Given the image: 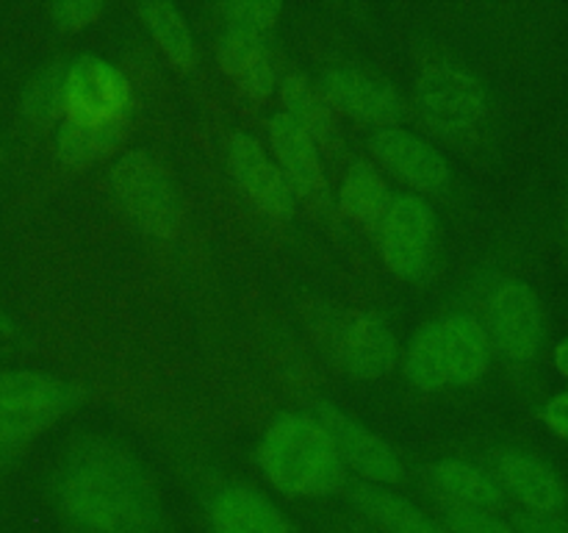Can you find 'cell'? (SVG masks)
Segmentation results:
<instances>
[{"mask_svg": "<svg viewBox=\"0 0 568 533\" xmlns=\"http://www.w3.org/2000/svg\"><path fill=\"white\" fill-rule=\"evenodd\" d=\"M55 500L72 533H164L153 481L131 450L83 439L55 475Z\"/></svg>", "mask_w": 568, "mask_h": 533, "instance_id": "cell-1", "label": "cell"}, {"mask_svg": "<svg viewBox=\"0 0 568 533\" xmlns=\"http://www.w3.org/2000/svg\"><path fill=\"white\" fill-rule=\"evenodd\" d=\"M258 464L266 481L292 497H331L347 483V464L331 433L316 416H275L258 444Z\"/></svg>", "mask_w": 568, "mask_h": 533, "instance_id": "cell-2", "label": "cell"}, {"mask_svg": "<svg viewBox=\"0 0 568 533\" xmlns=\"http://www.w3.org/2000/svg\"><path fill=\"white\" fill-rule=\"evenodd\" d=\"M109 183L122 209L144 233L155 239L175 237L181 228V194L175 178L148 150H128L111 164Z\"/></svg>", "mask_w": 568, "mask_h": 533, "instance_id": "cell-3", "label": "cell"}, {"mask_svg": "<svg viewBox=\"0 0 568 533\" xmlns=\"http://www.w3.org/2000/svg\"><path fill=\"white\" fill-rule=\"evenodd\" d=\"M81 400L72 383L28 370H0V444L37 436Z\"/></svg>", "mask_w": 568, "mask_h": 533, "instance_id": "cell-4", "label": "cell"}, {"mask_svg": "<svg viewBox=\"0 0 568 533\" xmlns=\"http://www.w3.org/2000/svg\"><path fill=\"white\" fill-rule=\"evenodd\" d=\"M133 89L120 67L100 56L70 61L64 81V117L87 128L131 122Z\"/></svg>", "mask_w": 568, "mask_h": 533, "instance_id": "cell-5", "label": "cell"}, {"mask_svg": "<svg viewBox=\"0 0 568 533\" xmlns=\"http://www.w3.org/2000/svg\"><path fill=\"white\" fill-rule=\"evenodd\" d=\"M486 331L494 348L514 364H530L541 353L547 322L530 283L510 278L494 286L486 303Z\"/></svg>", "mask_w": 568, "mask_h": 533, "instance_id": "cell-6", "label": "cell"}, {"mask_svg": "<svg viewBox=\"0 0 568 533\" xmlns=\"http://www.w3.org/2000/svg\"><path fill=\"white\" fill-rule=\"evenodd\" d=\"M416 105L433 131L460 137L486 117V89L464 67L433 64L416 81Z\"/></svg>", "mask_w": 568, "mask_h": 533, "instance_id": "cell-7", "label": "cell"}, {"mask_svg": "<svg viewBox=\"0 0 568 533\" xmlns=\"http://www.w3.org/2000/svg\"><path fill=\"white\" fill-rule=\"evenodd\" d=\"M381 253L388 270L403 281H419L430 266L436 214L419 194H397L381 220Z\"/></svg>", "mask_w": 568, "mask_h": 533, "instance_id": "cell-8", "label": "cell"}, {"mask_svg": "<svg viewBox=\"0 0 568 533\" xmlns=\"http://www.w3.org/2000/svg\"><path fill=\"white\" fill-rule=\"evenodd\" d=\"M316 420L331 433L344 464L353 466L358 475H364L366 483L392 486V483L403 481L405 466L399 455L394 453L392 444L377 436V433H372L366 425H361L347 411L333 403H320L316 405Z\"/></svg>", "mask_w": 568, "mask_h": 533, "instance_id": "cell-9", "label": "cell"}, {"mask_svg": "<svg viewBox=\"0 0 568 533\" xmlns=\"http://www.w3.org/2000/svg\"><path fill=\"white\" fill-rule=\"evenodd\" d=\"M227 159H231V172L236 183L261 211H266L275 220H292L294 211H297V194H294L292 183L286 181L281 167L261 148L258 139L236 131L231 137Z\"/></svg>", "mask_w": 568, "mask_h": 533, "instance_id": "cell-10", "label": "cell"}, {"mask_svg": "<svg viewBox=\"0 0 568 533\" xmlns=\"http://www.w3.org/2000/svg\"><path fill=\"white\" fill-rule=\"evenodd\" d=\"M369 148L381 159V164H386V170H392L419 192L442 194L453 181L447 159L430 142L405 128H377L369 139Z\"/></svg>", "mask_w": 568, "mask_h": 533, "instance_id": "cell-11", "label": "cell"}, {"mask_svg": "<svg viewBox=\"0 0 568 533\" xmlns=\"http://www.w3.org/2000/svg\"><path fill=\"white\" fill-rule=\"evenodd\" d=\"M331 105L369 125H397L405 117V103L392 83L353 67H327L320 83Z\"/></svg>", "mask_w": 568, "mask_h": 533, "instance_id": "cell-12", "label": "cell"}, {"mask_svg": "<svg viewBox=\"0 0 568 533\" xmlns=\"http://www.w3.org/2000/svg\"><path fill=\"white\" fill-rule=\"evenodd\" d=\"M494 466L503 492L519 500L527 514H560L566 509V483L547 461L521 450H503Z\"/></svg>", "mask_w": 568, "mask_h": 533, "instance_id": "cell-13", "label": "cell"}, {"mask_svg": "<svg viewBox=\"0 0 568 533\" xmlns=\"http://www.w3.org/2000/svg\"><path fill=\"white\" fill-rule=\"evenodd\" d=\"M336 353L344 370L358 381L388 375L397 364V339L375 314H355L336 336Z\"/></svg>", "mask_w": 568, "mask_h": 533, "instance_id": "cell-14", "label": "cell"}, {"mask_svg": "<svg viewBox=\"0 0 568 533\" xmlns=\"http://www.w3.org/2000/svg\"><path fill=\"white\" fill-rule=\"evenodd\" d=\"M220 64L227 76L233 78L244 94L255 100L272 98L277 87H281V76H277V61L272 56L270 44L261 39V33L242 31V28H231L220 33Z\"/></svg>", "mask_w": 568, "mask_h": 533, "instance_id": "cell-15", "label": "cell"}, {"mask_svg": "<svg viewBox=\"0 0 568 533\" xmlns=\"http://www.w3.org/2000/svg\"><path fill=\"white\" fill-rule=\"evenodd\" d=\"M211 533H294L292 522L266 494L250 486H222L209 503Z\"/></svg>", "mask_w": 568, "mask_h": 533, "instance_id": "cell-16", "label": "cell"}, {"mask_svg": "<svg viewBox=\"0 0 568 533\" xmlns=\"http://www.w3.org/2000/svg\"><path fill=\"white\" fill-rule=\"evenodd\" d=\"M266 131H270L277 167L292 183L294 194H305V198L320 194L325 187V170H322L320 144L314 142V137L297 120H292L286 111L272 114Z\"/></svg>", "mask_w": 568, "mask_h": 533, "instance_id": "cell-17", "label": "cell"}, {"mask_svg": "<svg viewBox=\"0 0 568 533\" xmlns=\"http://www.w3.org/2000/svg\"><path fill=\"white\" fill-rule=\"evenodd\" d=\"M447 378L453 386H471L491 366V339L486 325L471 314H449L442 320Z\"/></svg>", "mask_w": 568, "mask_h": 533, "instance_id": "cell-18", "label": "cell"}, {"mask_svg": "<svg viewBox=\"0 0 568 533\" xmlns=\"http://www.w3.org/2000/svg\"><path fill=\"white\" fill-rule=\"evenodd\" d=\"M353 503L358 505L361 514L369 516L375 525H381L388 533H449L433 516H427L419 505L405 500L403 494L375 486V483H355Z\"/></svg>", "mask_w": 568, "mask_h": 533, "instance_id": "cell-19", "label": "cell"}, {"mask_svg": "<svg viewBox=\"0 0 568 533\" xmlns=\"http://www.w3.org/2000/svg\"><path fill=\"white\" fill-rule=\"evenodd\" d=\"M433 481L442 489L447 503L466 509L497 511L505 503V492L494 475L464 459H444L433 466Z\"/></svg>", "mask_w": 568, "mask_h": 533, "instance_id": "cell-20", "label": "cell"}, {"mask_svg": "<svg viewBox=\"0 0 568 533\" xmlns=\"http://www.w3.org/2000/svg\"><path fill=\"white\" fill-rule=\"evenodd\" d=\"M281 94L286 114L297 120L314 137L316 144H325V148L338 144L342 128H338L336 114H333L331 100L322 94L320 87H314L305 76H288L283 78Z\"/></svg>", "mask_w": 568, "mask_h": 533, "instance_id": "cell-21", "label": "cell"}, {"mask_svg": "<svg viewBox=\"0 0 568 533\" xmlns=\"http://www.w3.org/2000/svg\"><path fill=\"white\" fill-rule=\"evenodd\" d=\"M388 203H392V189H388L386 178L369 161H355L338 189V205L344 214L361 225L375 228L381 225Z\"/></svg>", "mask_w": 568, "mask_h": 533, "instance_id": "cell-22", "label": "cell"}, {"mask_svg": "<svg viewBox=\"0 0 568 533\" xmlns=\"http://www.w3.org/2000/svg\"><path fill=\"white\" fill-rule=\"evenodd\" d=\"M131 122H120V125H103V128H87L75 125V122H59V131L53 137V150L59 155L61 164L67 167H89L100 161L103 155L114 153L128 137Z\"/></svg>", "mask_w": 568, "mask_h": 533, "instance_id": "cell-23", "label": "cell"}, {"mask_svg": "<svg viewBox=\"0 0 568 533\" xmlns=\"http://www.w3.org/2000/svg\"><path fill=\"white\" fill-rule=\"evenodd\" d=\"M144 26L153 33L155 44L164 50L166 59L178 67L194 64V37L189 31L186 17L178 11V6L166 3V0H148L139 9Z\"/></svg>", "mask_w": 568, "mask_h": 533, "instance_id": "cell-24", "label": "cell"}, {"mask_svg": "<svg viewBox=\"0 0 568 533\" xmlns=\"http://www.w3.org/2000/svg\"><path fill=\"white\" fill-rule=\"evenodd\" d=\"M405 375L422 392H436L447 386V355H444L442 322H430L416 333L405 353Z\"/></svg>", "mask_w": 568, "mask_h": 533, "instance_id": "cell-25", "label": "cell"}, {"mask_svg": "<svg viewBox=\"0 0 568 533\" xmlns=\"http://www.w3.org/2000/svg\"><path fill=\"white\" fill-rule=\"evenodd\" d=\"M70 61H55L42 76L28 83L22 94V111L33 125H53L64 117V81Z\"/></svg>", "mask_w": 568, "mask_h": 533, "instance_id": "cell-26", "label": "cell"}, {"mask_svg": "<svg viewBox=\"0 0 568 533\" xmlns=\"http://www.w3.org/2000/svg\"><path fill=\"white\" fill-rule=\"evenodd\" d=\"M222 14L227 17L231 28L261 33L275 26L277 17L283 14V3L277 0H231L222 6Z\"/></svg>", "mask_w": 568, "mask_h": 533, "instance_id": "cell-27", "label": "cell"}, {"mask_svg": "<svg viewBox=\"0 0 568 533\" xmlns=\"http://www.w3.org/2000/svg\"><path fill=\"white\" fill-rule=\"evenodd\" d=\"M444 520H447L449 533H519L491 511L466 509L455 503L444 505Z\"/></svg>", "mask_w": 568, "mask_h": 533, "instance_id": "cell-28", "label": "cell"}, {"mask_svg": "<svg viewBox=\"0 0 568 533\" xmlns=\"http://www.w3.org/2000/svg\"><path fill=\"white\" fill-rule=\"evenodd\" d=\"M50 14L59 28L78 31V28L92 26L103 14V3H98V0H59V3L50 6Z\"/></svg>", "mask_w": 568, "mask_h": 533, "instance_id": "cell-29", "label": "cell"}, {"mask_svg": "<svg viewBox=\"0 0 568 533\" xmlns=\"http://www.w3.org/2000/svg\"><path fill=\"white\" fill-rule=\"evenodd\" d=\"M541 420L555 436L568 439V392L555 394V398H549L547 403H544Z\"/></svg>", "mask_w": 568, "mask_h": 533, "instance_id": "cell-30", "label": "cell"}, {"mask_svg": "<svg viewBox=\"0 0 568 533\" xmlns=\"http://www.w3.org/2000/svg\"><path fill=\"white\" fill-rule=\"evenodd\" d=\"M519 533H568V520L560 514H521Z\"/></svg>", "mask_w": 568, "mask_h": 533, "instance_id": "cell-31", "label": "cell"}, {"mask_svg": "<svg viewBox=\"0 0 568 533\" xmlns=\"http://www.w3.org/2000/svg\"><path fill=\"white\" fill-rule=\"evenodd\" d=\"M555 370L568 381V336L560 339V344L555 348Z\"/></svg>", "mask_w": 568, "mask_h": 533, "instance_id": "cell-32", "label": "cell"}, {"mask_svg": "<svg viewBox=\"0 0 568 533\" xmlns=\"http://www.w3.org/2000/svg\"><path fill=\"white\" fill-rule=\"evenodd\" d=\"M0 333H11V322L3 311H0Z\"/></svg>", "mask_w": 568, "mask_h": 533, "instance_id": "cell-33", "label": "cell"}, {"mask_svg": "<svg viewBox=\"0 0 568 533\" xmlns=\"http://www.w3.org/2000/svg\"><path fill=\"white\" fill-rule=\"evenodd\" d=\"M0 155H3V150H0Z\"/></svg>", "mask_w": 568, "mask_h": 533, "instance_id": "cell-34", "label": "cell"}]
</instances>
